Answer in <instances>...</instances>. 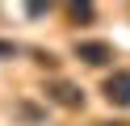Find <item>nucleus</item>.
<instances>
[{
    "instance_id": "obj_7",
    "label": "nucleus",
    "mask_w": 130,
    "mask_h": 126,
    "mask_svg": "<svg viewBox=\"0 0 130 126\" xmlns=\"http://www.w3.org/2000/svg\"><path fill=\"white\" fill-rule=\"evenodd\" d=\"M101 126H130V122H101Z\"/></svg>"
},
{
    "instance_id": "obj_2",
    "label": "nucleus",
    "mask_w": 130,
    "mask_h": 126,
    "mask_svg": "<svg viewBox=\"0 0 130 126\" xmlns=\"http://www.w3.org/2000/svg\"><path fill=\"white\" fill-rule=\"evenodd\" d=\"M101 97L109 101L113 109H130V72H113V76H105Z\"/></svg>"
},
{
    "instance_id": "obj_3",
    "label": "nucleus",
    "mask_w": 130,
    "mask_h": 126,
    "mask_svg": "<svg viewBox=\"0 0 130 126\" xmlns=\"http://www.w3.org/2000/svg\"><path fill=\"white\" fill-rule=\"evenodd\" d=\"M76 59H80V63H88V67H105V63H109V59H113V46H109V42H76Z\"/></svg>"
},
{
    "instance_id": "obj_4",
    "label": "nucleus",
    "mask_w": 130,
    "mask_h": 126,
    "mask_svg": "<svg viewBox=\"0 0 130 126\" xmlns=\"http://www.w3.org/2000/svg\"><path fill=\"white\" fill-rule=\"evenodd\" d=\"M67 17H71V21H76V25H80V21L88 25V21H92V17H96V13H92V4H67Z\"/></svg>"
},
{
    "instance_id": "obj_5",
    "label": "nucleus",
    "mask_w": 130,
    "mask_h": 126,
    "mask_svg": "<svg viewBox=\"0 0 130 126\" xmlns=\"http://www.w3.org/2000/svg\"><path fill=\"white\" fill-rule=\"evenodd\" d=\"M34 63H42V67H55V63H59V59H55L51 50H34Z\"/></svg>"
},
{
    "instance_id": "obj_1",
    "label": "nucleus",
    "mask_w": 130,
    "mask_h": 126,
    "mask_svg": "<svg viewBox=\"0 0 130 126\" xmlns=\"http://www.w3.org/2000/svg\"><path fill=\"white\" fill-rule=\"evenodd\" d=\"M42 92H46V101H55L59 109H84V88H76L71 80H51Z\"/></svg>"
},
{
    "instance_id": "obj_6",
    "label": "nucleus",
    "mask_w": 130,
    "mask_h": 126,
    "mask_svg": "<svg viewBox=\"0 0 130 126\" xmlns=\"http://www.w3.org/2000/svg\"><path fill=\"white\" fill-rule=\"evenodd\" d=\"M17 55V46H13V42H0V59H13Z\"/></svg>"
}]
</instances>
